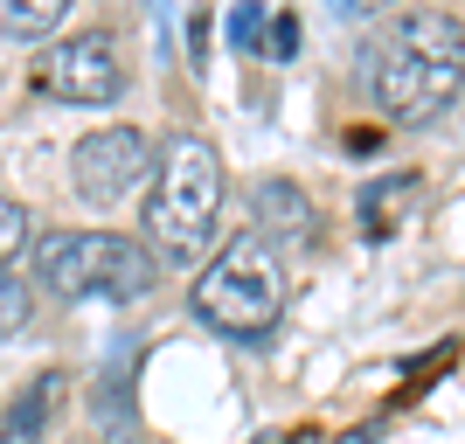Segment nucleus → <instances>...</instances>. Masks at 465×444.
<instances>
[{"instance_id":"1","label":"nucleus","mask_w":465,"mask_h":444,"mask_svg":"<svg viewBox=\"0 0 465 444\" xmlns=\"http://www.w3.org/2000/svg\"><path fill=\"white\" fill-rule=\"evenodd\" d=\"M465 91V21L417 7L396 15L369 49V97L396 125H424Z\"/></svg>"},{"instance_id":"2","label":"nucleus","mask_w":465,"mask_h":444,"mask_svg":"<svg viewBox=\"0 0 465 444\" xmlns=\"http://www.w3.org/2000/svg\"><path fill=\"white\" fill-rule=\"evenodd\" d=\"M215 209H223V153L209 139L181 133L146 188V251L160 264H194L215 236Z\"/></svg>"},{"instance_id":"3","label":"nucleus","mask_w":465,"mask_h":444,"mask_svg":"<svg viewBox=\"0 0 465 444\" xmlns=\"http://www.w3.org/2000/svg\"><path fill=\"white\" fill-rule=\"evenodd\" d=\"M35 285H49L56 299L133 306V299H146L160 285V257L112 230H49V236H35Z\"/></svg>"},{"instance_id":"4","label":"nucleus","mask_w":465,"mask_h":444,"mask_svg":"<svg viewBox=\"0 0 465 444\" xmlns=\"http://www.w3.org/2000/svg\"><path fill=\"white\" fill-rule=\"evenodd\" d=\"M188 306H194L202 327L230 333V340H257V333H272L278 312H285V264H278L272 243L230 236L209 264L194 271Z\"/></svg>"},{"instance_id":"5","label":"nucleus","mask_w":465,"mask_h":444,"mask_svg":"<svg viewBox=\"0 0 465 444\" xmlns=\"http://www.w3.org/2000/svg\"><path fill=\"white\" fill-rule=\"evenodd\" d=\"M28 84L56 104H112L125 91V63H118L112 28H77V35L49 42L35 63H28Z\"/></svg>"},{"instance_id":"6","label":"nucleus","mask_w":465,"mask_h":444,"mask_svg":"<svg viewBox=\"0 0 465 444\" xmlns=\"http://www.w3.org/2000/svg\"><path fill=\"white\" fill-rule=\"evenodd\" d=\"M139 181H153V139L139 125H97L70 153V194L84 209H118L133 202Z\"/></svg>"},{"instance_id":"7","label":"nucleus","mask_w":465,"mask_h":444,"mask_svg":"<svg viewBox=\"0 0 465 444\" xmlns=\"http://www.w3.org/2000/svg\"><path fill=\"white\" fill-rule=\"evenodd\" d=\"M251 209H257V243H312V230H320V209L306 202V188L299 181H257L251 194Z\"/></svg>"},{"instance_id":"8","label":"nucleus","mask_w":465,"mask_h":444,"mask_svg":"<svg viewBox=\"0 0 465 444\" xmlns=\"http://www.w3.org/2000/svg\"><path fill=\"white\" fill-rule=\"evenodd\" d=\"M63 389H70V375H63V368L35 375V382L7 403V417H0V444H42V430L56 424V409H63Z\"/></svg>"},{"instance_id":"9","label":"nucleus","mask_w":465,"mask_h":444,"mask_svg":"<svg viewBox=\"0 0 465 444\" xmlns=\"http://www.w3.org/2000/svg\"><path fill=\"white\" fill-rule=\"evenodd\" d=\"M63 21H70V0H0V42L35 49V56L63 42Z\"/></svg>"},{"instance_id":"10","label":"nucleus","mask_w":465,"mask_h":444,"mask_svg":"<svg viewBox=\"0 0 465 444\" xmlns=\"http://www.w3.org/2000/svg\"><path fill=\"white\" fill-rule=\"evenodd\" d=\"M417 202V174H382L361 188V230L369 236H396V222H403V209Z\"/></svg>"},{"instance_id":"11","label":"nucleus","mask_w":465,"mask_h":444,"mask_svg":"<svg viewBox=\"0 0 465 444\" xmlns=\"http://www.w3.org/2000/svg\"><path fill=\"white\" fill-rule=\"evenodd\" d=\"M28 236H35V222H28V209H21L15 194L0 188V264H7V257H21V251H28Z\"/></svg>"},{"instance_id":"12","label":"nucleus","mask_w":465,"mask_h":444,"mask_svg":"<svg viewBox=\"0 0 465 444\" xmlns=\"http://www.w3.org/2000/svg\"><path fill=\"white\" fill-rule=\"evenodd\" d=\"M28 312H35V306H28V285L0 264V333H21V327H28Z\"/></svg>"},{"instance_id":"13","label":"nucleus","mask_w":465,"mask_h":444,"mask_svg":"<svg viewBox=\"0 0 465 444\" xmlns=\"http://www.w3.org/2000/svg\"><path fill=\"white\" fill-rule=\"evenodd\" d=\"M272 35V7H230V42L236 49H264Z\"/></svg>"},{"instance_id":"14","label":"nucleus","mask_w":465,"mask_h":444,"mask_svg":"<svg viewBox=\"0 0 465 444\" xmlns=\"http://www.w3.org/2000/svg\"><path fill=\"white\" fill-rule=\"evenodd\" d=\"M264 49H272L278 63L299 56V15H292V7H278V15H272V35H264Z\"/></svg>"}]
</instances>
